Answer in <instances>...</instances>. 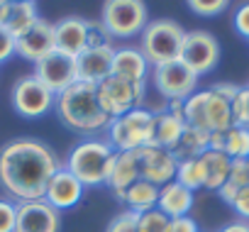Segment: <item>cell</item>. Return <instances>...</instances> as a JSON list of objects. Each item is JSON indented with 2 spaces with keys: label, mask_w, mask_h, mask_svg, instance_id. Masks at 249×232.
Masks as SVG:
<instances>
[{
  "label": "cell",
  "mask_w": 249,
  "mask_h": 232,
  "mask_svg": "<svg viewBox=\"0 0 249 232\" xmlns=\"http://www.w3.org/2000/svg\"><path fill=\"white\" fill-rule=\"evenodd\" d=\"M59 169L54 149L32 137L13 140L0 149V186L15 203L42 200Z\"/></svg>",
  "instance_id": "1"
},
{
  "label": "cell",
  "mask_w": 249,
  "mask_h": 232,
  "mask_svg": "<svg viewBox=\"0 0 249 232\" xmlns=\"http://www.w3.org/2000/svg\"><path fill=\"white\" fill-rule=\"evenodd\" d=\"M54 110L64 127L81 132V135H93L98 130H105L110 123L107 112L100 105L98 86L86 83V81H76L64 93H59Z\"/></svg>",
  "instance_id": "2"
},
{
  "label": "cell",
  "mask_w": 249,
  "mask_h": 232,
  "mask_svg": "<svg viewBox=\"0 0 249 232\" xmlns=\"http://www.w3.org/2000/svg\"><path fill=\"white\" fill-rule=\"evenodd\" d=\"M117 152L110 147L107 140L100 137H88L71 147L64 169H69L83 186H100L107 183L112 164H115Z\"/></svg>",
  "instance_id": "3"
},
{
  "label": "cell",
  "mask_w": 249,
  "mask_h": 232,
  "mask_svg": "<svg viewBox=\"0 0 249 232\" xmlns=\"http://www.w3.org/2000/svg\"><path fill=\"white\" fill-rule=\"evenodd\" d=\"M183 39H186V30L169 18L154 20L149 22L142 35H140V52L144 54V59L149 61L152 69L178 61L181 59V49H183Z\"/></svg>",
  "instance_id": "4"
},
{
  "label": "cell",
  "mask_w": 249,
  "mask_h": 232,
  "mask_svg": "<svg viewBox=\"0 0 249 232\" xmlns=\"http://www.w3.org/2000/svg\"><path fill=\"white\" fill-rule=\"evenodd\" d=\"M157 112L147 107H135L122 118L107 123V142L115 152H135L154 144Z\"/></svg>",
  "instance_id": "5"
},
{
  "label": "cell",
  "mask_w": 249,
  "mask_h": 232,
  "mask_svg": "<svg viewBox=\"0 0 249 232\" xmlns=\"http://www.w3.org/2000/svg\"><path fill=\"white\" fill-rule=\"evenodd\" d=\"M147 15L149 13L142 0H107L100 13V22L110 37L122 39V37L142 35V30L149 25Z\"/></svg>",
  "instance_id": "6"
},
{
  "label": "cell",
  "mask_w": 249,
  "mask_h": 232,
  "mask_svg": "<svg viewBox=\"0 0 249 232\" xmlns=\"http://www.w3.org/2000/svg\"><path fill=\"white\" fill-rule=\"evenodd\" d=\"M100 105L107 112V118H122L135 107H142L144 100V83H132L117 76H107L103 83H98Z\"/></svg>",
  "instance_id": "7"
},
{
  "label": "cell",
  "mask_w": 249,
  "mask_h": 232,
  "mask_svg": "<svg viewBox=\"0 0 249 232\" xmlns=\"http://www.w3.org/2000/svg\"><path fill=\"white\" fill-rule=\"evenodd\" d=\"M152 83L166 100H186L198 88V76L178 59L152 69Z\"/></svg>",
  "instance_id": "8"
},
{
  "label": "cell",
  "mask_w": 249,
  "mask_h": 232,
  "mask_svg": "<svg viewBox=\"0 0 249 232\" xmlns=\"http://www.w3.org/2000/svg\"><path fill=\"white\" fill-rule=\"evenodd\" d=\"M181 61L200 78L203 73L213 71L220 61V44L217 39L205 32V30H193L186 32L183 49H181Z\"/></svg>",
  "instance_id": "9"
},
{
  "label": "cell",
  "mask_w": 249,
  "mask_h": 232,
  "mask_svg": "<svg viewBox=\"0 0 249 232\" xmlns=\"http://www.w3.org/2000/svg\"><path fill=\"white\" fill-rule=\"evenodd\" d=\"M56 95L35 76H25L13 86V105L22 118H42L54 110Z\"/></svg>",
  "instance_id": "10"
},
{
  "label": "cell",
  "mask_w": 249,
  "mask_h": 232,
  "mask_svg": "<svg viewBox=\"0 0 249 232\" xmlns=\"http://www.w3.org/2000/svg\"><path fill=\"white\" fill-rule=\"evenodd\" d=\"M35 78H39L54 95L64 93L69 86H73L78 81L76 76V59L61 52L49 54L47 59H42L39 64H35Z\"/></svg>",
  "instance_id": "11"
},
{
  "label": "cell",
  "mask_w": 249,
  "mask_h": 232,
  "mask_svg": "<svg viewBox=\"0 0 249 232\" xmlns=\"http://www.w3.org/2000/svg\"><path fill=\"white\" fill-rule=\"evenodd\" d=\"M140 171L142 178L154 183V186H166L171 181H176V171H178V159L174 157L171 149L149 144L140 149Z\"/></svg>",
  "instance_id": "12"
},
{
  "label": "cell",
  "mask_w": 249,
  "mask_h": 232,
  "mask_svg": "<svg viewBox=\"0 0 249 232\" xmlns=\"http://www.w3.org/2000/svg\"><path fill=\"white\" fill-rule=\"evenodd\" d=\"M59 230H61V213L52 208L44 198L18 203L15 232H59Z\"/></svg>",
  "instance_id": "13"
},
{
  "label": "cell",
  "mask_w": 249,
  "mask_h": 232,
  "mask_svg": "<svg viewBox=\"0 0 249 232\" xmlns=\"http://www.w3.org/2000/svg\"><path fill=\"white\" fill-rule=\"evenodd\" d=\"M56 52V37H54V25L47 20H39L25 37L18 39L15 44V54H20L22 59L39 64L42 59H47L49 54Z\"/></svg>",
  "instance_id": "14"
},
{
  "label": "cell",
  "mask_w": 249,
  "mask_h": 232,
  "mask_svg": "<svg viewBox=\"0 0 249 232\" xmlns=\"http://www.w3.org/2000/svg\"><path fill=\"white\" fill-rule=\"evenodd\" d=\"M54 37H56V52L76 59L88 49V20L69 15L54 25Z\"/></svg>",
  "instance_id": "15"
},
{
  "label": "cell",
  "mask_w": 249,
  "mask_h": 232,
  "mask_svg": "<svg viewBox=\"0 0 249 232\" xmlns=\"http://www.w3.org/2000/svg\"><path fill=\"white\" fill-rule=\"evenodd\" d=\"M112 59H115V47H98V49H86L81 56H76V76L78 81L86 83H103L112 73Z\"/></svg>",
  "instance_id": "16"
},
{
  "label": "cell",
  "mask_w": 249,
  "mask_h": 232,
  "mask_svg": "<svg viewBox=\"0 0 249 232\" xmlns=\"http://www.w3.org/2000/svg\"><path fill=\"white\" fill-rule=\"evenodd\" d=\"M83 191H86V186H83L69 169L61 166V169L52 176V181H49V186H47V193H44V200L61 213V210H66V208H73V205L83 198Z\"/></svg>",
  "instance_id": "17"
},
{
  "label": "cell",
  "mask_w": 249,
  "mask_h": 232,
  "mask_svg": "<svg viewBox=\"0 0 249 232\" xmlns=\"http://www.w3.org/2000/svg\"><path fill=\"white\" fill-rule=\"evenodd\" d=\"M140 178H142V171H140V149H135V152H117L115 164H112V171H110V178H107V186L115 193V198L122 203L127 188L132 183H137Z\"/></svg>",
  "instance_id": "18"
},
{
  "label": "cell",
  "mask_w": 249,
  "mask_h": 232,
  "mask_svg": "<svg viewBox=\"0 0 249 232\" xmlns=\"http://www.w3.org/2000/svg\"><path fill=\"white\" fill-rule=\"evenodd\" d=\"M117 78L132 81V83H144L149 76V61L144 59V54L137 47H122L115 49V59H112V73Z\"/></svg>",
  "instance_id": "19"
},
{
  "label": "cell",
  "mask_w": 249,
  "mask_h": 232,
  "mask_svg": "<svg viewBox=\"0 0 249 232\" xmlns=\"http://www.w3.org/2000/svg\"><path fill=\"white\" fill-rule=\"evenodd\" d=\"M193 200H196L193 191L183 188L178 181H171V183H166V186L159 188L157 208H159L164 215H169L171 220H176V217H186V215L191 213Z\"/></svg>",
  "instance_id": "20"
},
{
  "label": "cell",
  "mask_w": 249,
  "mask_h": 232,
  "mask_svg": "<svg viewBox=\"0 0 249 232\" xmlns=\"http://www.w3.org/2000/svg\"><path fill=\"white\" fill-rule=\"evenodd\" d=\"M210 149L225 152L230 159H249V130L232 125L227 132L210 135Z\"/></svg>",
  "instance_id": "21"
},
{
  "label": "cell",
  "mask_w": 249,
  "mask_h": 232,
  "mask_svg": "<svg viewBox=\"0 0 249 232\" xmlns=\"http://www.w3.org/2000/svg\"><path fill=\"white\" fill-rule=\"evenodd\" d=\"M232 105L222 95H217L213 88H208V103H205V130L210 135L227 132L232 127Z\"/></svg>",
  "instance_id": "22"
},
{
  "label": "cell",
  "mask_w": 249,
  "mask_h": 232,
  "mask_svg": "<svg viewBox=\"0 0 249 232\" xmlns=\"http://www.w3.org/2000/svg\"><path fill=\"white\" fill-rule=\"evenodd\" d=\"M200 161H203V169H205V188L208 191H220L227 183V178H230L232 159L225 152L208 149V152H203Z\"/></svg>",
  "instance_id": "23"
},
{
  "label": "cell",
  "mask_w": 249,
  "mask_h": 232,
  "mask_svg": "<svg viewBox=\"0 0 249 232\" xmlns=\"http://www.w3.org/2000/svg\"><path fill=\"white\" fill-rule=\"evenodd\" d=\"M208 149H210V135L205 130H198V127L186 125L181 140L176 142V147L171 152H174V157L178 161H188V159L203 157V152H208Z\"/></svg>",
  "instance_id": "24"
},
{
  "label": "cell",
  "mask_w": 249,
  "mask_h": 232,
  "mask_svg": "<svg viewBox=\"0 0 249 232\" xmlns=\"http://www.w3.org/2000/svg\"><path fill=\"white\" fill-rule=\"evenodd\" d=\"M157 200H159V186H154V183H149L144 178L132 183L127 188V193H124V198H122V203L127 205V210H132L137 215H142L147 210H154Z\"/></svg>",
  "instance_id": "25"
},
{
  "label": "cell",
  "mask_w": 249,
  "mask_h": 232,
  "mask_svg": "<svg viewBox=\"0 0 249 232\" xmlns=\"http://www.w3.org/2000/svg\"><path fill=\"white\" fill-rule=\"evenodd\" d=\"M39 13H37V3H32V0H20V3H13V13H10V20L5 25V30L20 39L25 37L37 22H39Z\"/></svg>",
  "instance_id": "26"
},
{
  "label": "cell",
  "mask_w": 249,
  "mask_h": 232,
  "mask_svg": "<svg viewBox=\"0 0 249 232\" xmlns=\"http://www.w3.org/2000/svg\"><path fill=\"white\" fill-rule=\"evenodd\" d=\"M183 127L186 123L169 115L166 110L157 112V127H154V144L157 147H164V149H174L176 142L181 140L183 135Z\"/></svg>",
  "instance_id": "27"
},
{
  "label": "cell",
  "mask_w": 249,
  "mask_h": 232,
  "mask_svg": "<svg viewBox=\"0 0 249 232\" xmlns=\"http://www.w3.org/2000/svg\"><path fill=\"white\" fill-rule=\"evenodd\" d=\"M176 181L188 188V191H198V188H205V169H203V161L200 157L198 159H188V161H178V171H176Z\"/></svg>",
  "instance_id": "28"
},
{
  "label": "cell",
  "mask_w": 249,
  "mask_h": 232,
  "mask_svg": "<svg viewBox=\"0 0 249 232\" xmlns=\"http://www.w3.org/2000/svg\"><path fill=\"white\" fill-rule=\"evenodd\" d=\"M169 227H171V217L164 215L159 208L142 213L137 222V232H169Z\"/></svg>",
  "instance_id": "29"
},
{
  "label": "cell",
  "mask_w": 249,
  "mask_h": 232,
  "mask_svg": "<svg viewBox=\"0 0 249 232\" xmlns=\"http://www.w3.org/2000/svg\"><path fill=\"white\" fill-rule=\"evenodd\" d=\"M230 105H232V123L239 127H249V86L239 88V93Z\"/></svg>",
  "instance_id": "30"
},
{
  "label": "cell",
  "mask_w": 249,
  "mask_h": 232,
  "mask_svg": "<svg viewBox=\"0 0 249 232\" xmlns=\"http://www.w3.org/2000/svg\"><path fill=\"white\" fill-rule=\"evenodd\" d=\"M137 222H140V215L137 213L122 210V213H117L110 220V225H107L105 232H137Z\"/></svg>",
  "instance_id": "31"
},
{
  "label": "cell",
  "mask_w": 249,
  "mask_h": 232,
  "mask_svg": "<svg viewBox=\"0 0 249 232\" xmlns=\"http://www.w3.org/2000/svg\"><path fill=\"white\" fill-rule=\"evenodd\" d=\"M18 203L10 198H0V232H15Z\"/></svg>",
  "instance_id": "32"
},
{
  "label": "cell",
  "mask_w": 249,
  "mask_h": 232,
  "mask_svg": "<svg viewBox=\"0 0 249 232\" xmlns=\"http://www.w3.org/2000/svg\"><path fill=\"white\" fill-rule=\"evenodd\" d=\"M227 181L237 188H247L249 186V159H232Z\"/></svg>",
  "instance_id": "33"
},
{
  "label": "cell",
  "mask_w": 249,
  "mask_h": 232,
  "mask_svg": "<svg viewBox=\"0 0 249 232\" xmlns=\"http://www.w3.org/2000/svg\"><path fill=\"white\" fill-rule=\"evenodd\" d=\"M112 37L107 35V30L103 27V22L88 20V49H98V47H107Z\"/></svg>",
  "instance_id": "34"
},
{
  "label": "cell",
  "mask_w": 249,
  "mask_h": 232,
  "mask_svg": "<svg viewBox=\"0 0 249 232\" xmlns=\"http://www.w3.org/2000/svg\"><path fill=\"white\" fill-rule=\"evenodd\" d=\"M188 8L196 13V15H203V18H210V15H220L227 3L225 0H191Z\"/></svg>",
  "instance_id": "35"
},
{
  "label": "cell",
  "mask_w": 249,
  "mask_h": 232,
  "mask_svg": "<svg viewBox=\"0 0 249 232\" xmlns=\"http://www.w3.org/2000/svg\"><path fill=\"white\" fill-rule=\"evenodd\" d=\"M15 44H18V39H15L5 27H0V64L8 61V59L15 54Z\"/></svg>",
  "instance_id": "36"
},
{
  "label": "cell",
  "mask_w": 249,
  "mask_h": 232,
  "mask_svg": "<svg viewBox=\"0 0 249 232\" xmlns=\"http://www.w3.org/2000/svg\"><path fill=\"white\" fill-rule=\"evenodd\" d=\"M234 30H237L242 37L249 39V3L242 5V8L234 13Z\"/></svg>",
  "instance_id": "37"
},
{
  "label": "cell",
  "mask_w": 249,
  "mask_h": 232,
  "mask_svg": "<svg viewBox=\"0 0 249 232\" xmlns=\"http://www.w3.org/2000/svg\"><path fill=\"white\" fill-rule=\"evenodd\" d=\"M232 208L237 215H242L244 220H249V186L247 188H239L237 198L232 200Z\"/></svg>",
  "instance_id": "38"
},
{
  "label": "cell",
  "mask_w": 249,
  "mask_h": 232,
  "mask_svg": "<svg viewBox=\"0 0 249 232\" xmlns=\"http://www.w3.org/2000/svg\"><path fill=\"white\" fill-rule=\"evenodd\" d=\"M169 232H198V222L193 220V217H176V220H171V227H169Z\"/></svg>",
  "instance_id": "39"
},
{
  "label": "cell",
  "mask_w": 249,
  "mask_h": 232,
  "mask_svg": "<svg viewBox=\"0 0 249 232\" xmlns=\"http://www.w3.org/2000/svg\"><path fill=\"white\" fill-rule=\"evenodd\" d=\"M213 90H215L217 95H222L225 100H230V103H232V100H234V95L239 93V86H234V83H215V86H213Z\"/></svg>",
  "instance_id": "40"
},
{
  "label": "cell",
  "mask_w": 249,
  "mask_h": 232,
  "mask_svg": "<svg viewBox=\"0 0 249 232\" xmlns=\"http://www.w3.org/2000/svg\"><path fill=\"white\" fill-rule=\"evenodd\" d=\"M183 103H186V100H169L164 110H166L169 115H174V118H178V120H183V123H186V115H183Z\"/></svg>",
  "instance_id": "41"
},
{
  "label": "cell",
  "mask_w": 249,
  "mask_h": 232,
  "mask_svg": "<svg viewBox=\"0 0 249 232\" xmlns=\"http://www.w3.org/2000/svg\"><path fill=\"white\" fill-rule=\"evenodd\" d=\"M217 193H220V198H222L225 203H230V205H232V200L237 198V193H239V188H237V186H232V183L227 181V183H225V186H222V188H220Z\"/></svg>",
  "instance_id": "42"
},
{
  "label": "cell",
  "mask_w": 249,
  "mask_h": 232,
  "mask_svg": "<svg viewBox=\"0 0 249 232\" xmlns=\"http://www.w3.org/2000/svg\"><path fill=\"white\" fill-rule=\"evenodd\" d=\"M10 13H13V3H10V0H0V27L8 25Z\"/></svg>",
  "instance_id": "43"
},
{
  "label": "cell",
  "mask_w": 249,
  "mask_h": 232,
  "mask_svg": "<svg viewBox=\"0 0 249 232\" xmlns=\"http://www.w3.org/2000/svg\"><path fill=\"white\" fill-rule=\"evenodd\" d=\"M220 232H249V222H232V225L222 227Z\"/></svg>",
  "instance_id": "44"
}]
</instances>
